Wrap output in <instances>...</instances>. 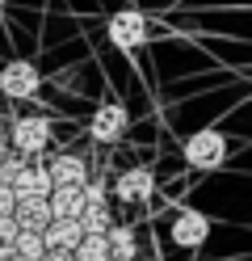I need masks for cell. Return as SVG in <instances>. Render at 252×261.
Masks as SVG:
<instances>
[{
  "instance_id": "44dd1931",
  "label": "cell",
  "mask_w": 252,
  "mask_h": 261,
  "mask_svg": "<svg viewBox=\"0 0 252 261\" xmlns=\"http://www.w3.org/2000/svg\"><path fill=\"white\" fill-rule=\"evenodd\" d=\"M0 152H5V148H0Z\"/></svg>"
},
{
  "instance_id": "52a82bcc",
  "label": "cell",
  "mask_w": 252,
  "mask_h": 261,
  "mask_svg": "<svg viewBox=\"0 0 252 261\" xmlns=\"http://www.w3.org/2000/svg\"><path fill=\"white\" fill-rule=\"evenodd\" d=\"M210 236V219L202 215V211H177L173 215V240L181 244V249H198V244H206Z\"/></svg>"
},
{
  "instance_id": "ffe728a7",
  "label": "cell",
  "mask_w": 252,
  "mask_h": 261,
  "mask_svg": "<svg viewBox=\"0 0 252 261\" xmlns=\"http://www.w3.org/2000/svg\"><path fill=\"white\" fill-rule=\"evenodd\" d=\"M0 25H5V9H0Z\"/></svg>"
},
{
  "instance_id": "8fae6325",
  "label": "cell",
  "mask_w": 252,
  "mask_h": 261,
  "mask_svg": "<svg viewBox=\"0 0 252 261\" xmlns=\"http://www.w3.org/2000/svg\"><path fill=\"white\" fill-rule=\"evenodd\" d=\"M46 206H50V219H76L84 206V190L80 186H50Z\"/></svg>"
},
{
  "instance_id": "ba28073f",
  "label": "cell",
  "mask_w": 252,
  "mask_h": 261,
  "mask_svg": "<svg viewBox=\"0 0 252 261\" xmlns=\"http://www.w3.org/2000/svg\"><path fill=\"white\" fill-rule=\"evenodd\" d=\"M9 190H13V198H34V194H46V190H50L46 165H38V160H25V165L13 173Z\"/></svg>"
},
{
  "instance_id": "6da1fadb",
  "label": "cell",
  "mask_w": 252,
  "mask_h": 261,
  "mask_svg": "<svg viewBox=\"0 0 252 261\" xmlns=\"http://www.w3.org/2000/svg\"><path fill=\"white\" fill-rule=\"evenodd\" d=\"M9 143H13V152H17V156H25V160L42 156V152L50 148V122L42 118V114L13 118V126H9Z\"/></svg>"
},
{
  "instance_id": "5bb4252c",
  "label": "cell",
  "mask_w": 252,
  "mask_h": 261,
  "mask_svg": "<svg viewBox=\"0 0 252 261\" xmlns=\"http://www.w3.org/2000/svg\"><path fill=\"white\" fill-rule=\"evenodd\" d=\"M80 227L84 232H105V227L114 223V211H109V198H84L80 206Z\"/></svg>"
},
{
  "instance_id": "ac0fdd59",
  "label": "cell",
  "mask_w": 252,
  "mask_h": 261,
  "mask_svg": "<svg viewBox=\"0 0 252 261\" xmlns=\"http://www.w3.org/2000/svg\"><path fill=\"white\" fill-rule=\"evenodd\" d=\"M13 202H17V198H13V190L0 181V215H13Z\"/></svg>"
},
{
  "instance_id": "8992f818",
  "label": "cell",
  "mask_w": 252,
  "mask_h": 261,
  "mask_svg": "<svg viewBox=\"0 0 252 261\" xmlns=\"http://www.w3.org/2000/svg\"><path fill=\"white\" fill-rule=\"evenodd\" d=\"M151 169H143V165H134V169H126V173H118V181H114V198L118 202H126V206H139V202H147L151 198Z\"/></svg>"
},
{
  "instance_id": "7c38bea8",
  "label": "cell",
  "mask_w": 252,
  "mask_h": 261,
  "mask_svg": "<svg viewBox=\"0 0 252 261\" xmlns=\"http://www.w3.org/2000/svg\"><path fill=\"white\" fill-rule=\"evenodd\" d=\"M105 244H109L114 261H134L139 257V236H134L130 223H109L105 227Z\"/></svg>"
},
{
  "instance_id": "277c9868",
  "label": "cell",
  "mask_w": 252,
  "mask_h": 261,
  "mask_svg": "<svg viewBox=\"0 0 252 261\" xmlns=\"http://www.w3.org/2000/svg\"><path fill=\"white\" fill-rule=\"evenodd\" d=\"M227 156V139L218 135V130H193L189 139H185V165L189 169H218Z\"/></svg>"
},
{
  "instance_id": "9c48e42d",
  "label": "cell",
  "mask_w": 252,
  "mask_h": 261,
  "mask_svg": "<svg viewBox=\"0 0 252 261\" xmlns=\"http://www.w3.org/2000/svg\"><path fill=\"white\" fill-rule=\"evenodd\" d=\"M46 177H50V186H84L89 181V165H84V156L63 152L46 165Z\"/></svg>"
},
{
  "instance_id": "d6986e66",
  "label": "cell",
  "mask_w": 252,
  "mask_h": 261,
  "mask_svg": "<svg viewBox=\"0 0 252 261\" xmlns=\"http://www.w3.org/2000/svg\"><path fill=\"white\" fill-rule=\"evenodd\" d=\"M42 261H76V257H72V249H46Z\"/></svg>"
},
{
  "instance_id": "5b68a950",
  "label": "cell",
  "mask_w": 252,
  "mask_h": 261,
  "mask_svg": "<svg viewBox=\"0 0 252 261\" xmlns=\"http://www.w3.org/2000/svg\"><path fill=\"white\" fill-rule=\"evenodd\" d=\"M105 34H109V42L118 51H139L147 42V17L139 9H122V13H114L105 21Z\"/></svg>"
},
{
  "instance_id": "30bf717a",
  "label": "cell",
  "mask_w": 252,
  "mask_h": 261,
  "mask_svg": "<svg viewBox=\"0 0 252 261\" xmlns=\"http://www.w3.org/2000/svg\"><path fill=\"white\" fill-rule=\"evenodd\" d=\"M13 219L21 232H42L46 219H50V206H46V194H34V198H17L13 202Z\"/></svg>"
},
{
  "instance_id": "4fadbf2b",
  "label": "cell",
  "mask_w": 252,
  "mask_h": 261,
  "mask_svg": "<svg viewBox=\"0 0 252 261\" xmlns=\"http://www.w3.org/2000/svg\"><path fill=\"white\" fill-rule=\"evenodd\" d=\"M80 236H84L80 219H46V227H42V244L46 249H76Z\"/></svg>"
},
{
  "instance_id": "9a60e30c",
  "label": "cell",
  "mask_w": 252,
  "mask_h": 261,
  "mask_svg": "<svg viewBox=\"0 0 252 261\" xmlns=\"http://www.w3.org/2000/svg\"><path fill=\"white\" fill-rule=\"evenodd\" d=\"M76 261H109V244H105V232H84L72 249Z\"/></svg>"
},
{
  "instance_id": "7a4b0ae2",
  "label": "cell",
  "mask_w": 252,
  "mask_h": 261,
  "mask_svg": "<svg viewBox=\"0 0 252 261\" xmlns=\"http://www.w3.org/2000/svg\"><path fill=\"white\" fill-rule=\"evenodd\" d=\"M126 130H130V110L122 101L97 106V114L89 118V139L101 143V148H114L118 139H126Z\"/></svg>"
},
{
  "instance_id": "7402d4cb",
  "label": "cell",
  "mask_w": 252,
  "mask_h": 261,
  "mask_svg": "<svg viewBox=\"0 0 252 261\" xmlns=\"http://www.w3.org/2000/svg\"><path fill=\"white\" fill-rule=\"evenodd\" d=\"M109 261H114V257H109Z\"/></svg>"
},
{
  "instance_id": "2e32d148",
  "label": "cell",
  "mask_w": 252,
  "mask_h": 261,
  "mask_svg": "<svg viewBox=\"0 0 252 261\" xmlns=\"http://www.w3.org/2000/svg\"><path fill=\"white\" fill-rule=\"evenodd\" d=\"M13 253H17V261H42V253H46L42 232H21V227H17V236H13Z\"/></svg>"
},
{
  "instance_id": "3957f363",
  "label": "cell",
  "mask_w": 252,
  "mask_h": 261,
  "mask_svg": "<svg viewBox=\"0 0 252 261\" xmlns=\"http://www.w3.org/2000/svg\"><path fill=\"white\" fill-rule=\"evenodd\" d=\"M38 89H42V72L30 59H13L0 68V93L9 101H30V97H38Z\"/></svg>"
},
{
  "instance_id": "e0dca14e",
  "label": "cell",
  "mask_w": 252,
  "mask_h": 261,
  "mask_svg": "<svg viewBox=\"0 0 252 261\" xmlns=\"http://www.w3.org/2000/svg\"><path fill=\"white\" fill-rule=\"evenodd\" d=\"M13 236H17V219L0 215V244H13Z\"/></svg>"
}]
</instances>
